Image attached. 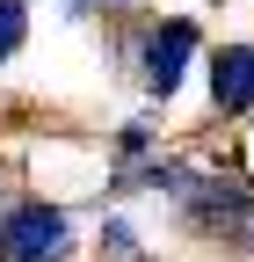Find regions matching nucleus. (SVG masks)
Listing matches in <instances>:
<instances>
[{"instance_id": "obj_5", "label": "nucleus", "mask_w": 254, "mask_h": 262, "mask_svg": "<svg viewBox=\"0 0 254 262\" xmlns=\"http://www.w3.org/2000/svg\"><path fill=\"white\" fill-rule=\"evenodd\" d=\"M29 44V0H0V66Z\"/></svg>"}, {"instance_id": "obj_1", "label": "nucleus", "mask_w": 254, "mask_h": 262, "mask_svg": "<svg viewBox=\"0 0 254 262\" xmlns=\"http://www.w3.org/2000/svg\"><path fill=\"white\" fill-rule=\"evenodd\" d=\"M160 196L174 204V226L196 241H218L254 262V182L240 175H211V168H189V160H174Z\"/></svg>"}, {"instance_id": "obj_6", "label": "nucleus", "mask_w": 254, "mask_h": 262, "mask_svg": "<svg viewBox=\"0 0 254 262\" xmlns=\"http://www.w3.org/2000/svg\"><path fill=\"white\" fill-rule=\"evenodd\" d=\"M102 255L109 262H138L145 248H138V226L131 219H102Z\"/></svg>"}, {"instance_id": "obj_7", "label": "nucleus", "mask_w": 254, "mask_h": 262, "mask_svg": "<svg viewBox=\"0 0 254 262\" xmlns=\"http://www.w3.org/2000/svg\"><path fill=\"white\" fill-rule=\"evenodd\" d=\"M87 8H138V0H80V15H87Z\"/></svg>"}, {"instance_id": "obj_3", "label": "nucleus", "mask_w": 254, "mask_h": 262, "mask_svg": "<svg viewBox=\"0 0 254 262\" xmlns=\"http://www.w3.org/2000/svg\"><path fill=\"white\" fill-rule=\"evenodd\" d=\"M73 219L66 204H44V196H15L0 204V262H73Z\"/></svg>"}, {"instance_id": "obj_4", "label": "nucleus", "mask_w": 254, "mask_h": 262, "mask_svg": "<svg viewBox=\"0 0 254 262\" xmlns=\"http://www.w3.org/2000/svg\"><path fill=\"white\" fill-rule=\"evenodd\" d=\"M204 80L218 117H254V44H211Z\"/></svg>"}, {"instance_id": "obj_2", "label": "nucleus", "mask_w": 254, "mask_h": 262, "mask_svg": "<svg viewBox=\"0 0 254 262\" xmlns=\"http://www.w3.org/2000/svg\"><path fill=\"white\" fill-rule=\"evenodd\" d=\"M196 58H204V29L189 15H153V22L131 29V44H123V66H131V80L153 102H174Z\"/></svg>"}]
</instances>
